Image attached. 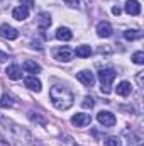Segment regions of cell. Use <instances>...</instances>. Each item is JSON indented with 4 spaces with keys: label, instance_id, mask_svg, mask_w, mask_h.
Instances as JSON below:
<instances>
[{
    "label": "cell",
    "instance_id": "obj_7",
    "mask_svg": "<svg viewBox=\"0 0 144 146\" xmlns=\"http://www.w3.org/2000/svg\"><path fill=\"white\" fill-rule=\"evenodd\" d=\"M76 78L85 85V87H92L95 83V75L90 72V70H81V72L76 73Z\"/></svg>",
    "mask_w": 144,
    "mask_h": 146
},
{
    "label": "cell",
    "instance_id": "obj_2",
    "mask_svg": "<svg viewBox=\"0 0 144 146\" xmlns=\"http://www.w3.org/2000/svg\"><path fill=\"white\" fill-rule=\"evenodd\" d=\"M49 99L58 110H68L75 104V95L68 87L54 85L49 88Z\"/></svg>",
    "mask_w": 144,
    "mask_h": 146
},
{
    "label": "cell",
    "instance_id": "obj_27",
    "mask_svg": "<svg viewBox=\"0 0 144 146\" xmlns=\"http://www.w3.org/2000/svg\"><path fill=\"white\" fill-rule=\"evenodd\" d=\"M9 60V56H7V53H3V51H0V63H3V61H7Z\"/></svg>",
    "mask_w": 144,
    "mask_h": 146
},
{
    "label": "cell",
    "instance_id": "obj_8",
    "mask_svg": "<svg viewBox=\"0 0 144 146\" xmlns=\"http://www.w3.org/2000/svg\"><path fill=\"white\" fill-rule=\"evenodd\" d=\"M90 122H92L90 114H83V112H80V114H76V115H73L71 117V124L73 126H76V127H85V126H88Z\"/></svg>",
    "mask_w": 144,
    "mask_h": 146
},
{
    "label": "cell",
    "instance_id": "obj_21",
    "mask_svg": "<svg viewBox=\"0 0 144 146\" xmlns=\"http://www.w3.org/2000/svg\"><path fill=\"white\" fill-rule=\"evenodd\" d=\"M141 36H143V33H141V31H136V29H127V31L124 33V37H126V39H129V41L139 39Z\"/></svg>",
    "mask_w": 144,
    "mask_h": 146
},
{
    "label": "cell",
    "instance_id": "obj_14",
    "mask_svg": "<svg viewBox=\"0 0 144 146\" xmlns=\"http://www.w3.org/2000/svg\"><path fill=\"white\" fill-rule=\"evenodd\" d=\"M7 76L10 78V80H20L22 78V70H20V66L19 65H10V66H7Z\"/></svg>",
    "mask_w": 144,
    "mask_h": 146
},
{
    "label": "cell",
    "instance_id": "obj_28",
    "mask_svg": "<svg viewBox=\"0 0 144 146\" xmlns=\"http://www.w3.org/2000/svg\"><path fill=\"white\" fill-rule=\"evenodd\" d=\"M0 146H12V145H10L9 141H5V139H3V138L0 136Z\"/></svg>",
    "mask_w": 144,
    "mask_h": 146
},
{
    "label": "cell",
    "instance_id": "obj_1",
    "mask_svg": "<svg viewBox=\"0 0 144 146\" xmlns=\"http://www.w3.org/2000/svg\"><path fill=\"white\" fill-rule=\"evenodd\" d=\"M0 124L7 129L9 136H10L14 141L20 143V145H36V143H34L36 139L32 138V134H31L24 126H20V124H17L15 121H12L10 117L0 114Z\"/></svg>",
    "mask_w": 144,
    "mask_h": 146
},
{
    "label": "cell",
    "instance_id": "obj_11",
    "mask_svg": "<svg viewBox=\"0 0 144 146\" xmlns=\"http://www.w3.org/2000/svg\"><path fill=\"white\" fill-rule=\"evenodd\" d=\"M12 17L15 19V21H26L27 17H29V9L27 7H24V5H17L14 10H12Z\"/></svg>",
    "mask_w": 144,
    "mask_h": 146
},
{
    "label": "cell",
    "instance_id": "obj_24",
    "mask_svg": "<svg viewBox=\"0 0 144 146\" xmlns=\"http://www.w3.org/2000/svg\"><path fill=\"white\" fill-rule=\"evenodd\" d=\"M81 106H83L85 109H92V107L95 106V100H93V97H88V95H87V97L83 99V102H81Z\"/></svg>",
    "mask_w": 144,
    "mask_h": 146
},
{
    "label": "cell",
    "instance_id": "obj_17",
    "mask_svg": "<svg viewBox=\"0 0 144 146\" xmlns=\"http://www.w3.org/2000/svg\"><path fill=\"white\" fill-rule=\"evenodd\" d=\"M15 106V99L12 97V95H9V94H3L2 97H0V107H3V109H9V107H14Z\"/></svg>",
    "mask_w": 144,
    "mask_h": 146
},
{
    "label": "cell",
    "instance_id": "obj_22",
    "mask_svg": "<svg viewBox=\"0 0 144 146\" xmlns=\"http://www.w3.org/2000/svg\"><path fill=\"white\" fill-rule=\"evenodd\" d=\"M104 143H105V146H122L120 138H117V136H108Z\"/></svg>",
    "mask_w": 144,
    "mask_h": 146
},
{
    "label": "cell",
    "instance_id": "obj_4",
    "mask_svg": "<svg viewBox=\"0 0 144 146\" xmlns=\"http://www.w3.org/2000/svg\"><path fill=\"white\" fill-rule=\"evenodd\" d=\"M53 54H54V58H56L58 61H61V63H68V61H71L73 56H75L73 49L66 48V46H61V48L54 49V51H53Z\"/></svg>",
    "mask_w": 144,
    "mask_h": 146
},
{
    "label": "cell",
    "instance_id": "obj_10",
    "mask_svg": "<svg viewBox=\"0 0 144 146\" xmlns=\"http://www.w3.org/2000/svg\"><path fill=\"white\" fill-rule=\"evenodd\" d=\"M97 34L98 37H110L112 36V26L107 21H102L97 24Z\"/></svg>",
    "mask_w": 144,
    "mask_h": 146
},
{
    "label": "cell",
    "instance_id": "obj_30",
    "mask_svg": "<svg viewBox=\"0 0 144 146\" xmlns=\"http://www.w3.org/2000/svg\"><path fill=\"white\" fill-rule=\"evenodd\" d=\"M137 83L143 85V72H139V75H137Z\"/></svg>",
    "mask_w": 144,
    "mask_h": 146
},
{
    "label": "cell",
    "instance_id": "obj_25",
    "mask_svg": "<svg viewBox=\"0 0 144 146\" xmlns=\"http://www.w3.org/2000/svg\"><path fill=\"white\" fill-rule=\"evenodd\" d=\"M65 2H66V5H70L71 9H78V7H80V2H78V0H65Z\"/></svg>",
    "mask_w": 144,
    "mask_h": 146
},
{
    "label": "cell",
    "instance_id": "obj_31",
    "mask_svg": "<svg viewBox=\"0 0 144 146\" xmlns=\"http://www.w3.org/2000/svg\"><path fill=\"white\" fill-rule=\"evenodd\" d=\"M3 7H5V0H0V10H2Z\"/></svg>",
    "mask_w": 144,
    "mask_h": 146
},
{
    "label": "cell",
    "instance_id": "obj_18",
    "mask_svg": "<svg viewBox=\"0 0 144 146\" xmlns=\"http://www.w3.org/2000/svg\"><path fill=\"white\" fill-rule=\"evenodd\" d=\"M22 68H24L27 73H39L41 72V66L37 65L36 61H32V60H26L24 65H22Z\"/></svg>",
    "mask_w": 144,
    "mask_h": 146
},
{
    "label": "cell",
    "instance_id": "obj_20",
    "mask_svg": "<svg viewBox=\"0 0 144 146\" xmlns=\"http://www.w3.org/2000/svg\"><path fill=\"white\" fill-rule=\"evenodd\" d=\"M129 94H131V83H129V82H120V83L117 85V95L127 97Z\"/></svg>",
    "mask_w": 144,
    "mask_h": 146
},
{
    "label": "cell",
    "instance_id": "obj_16",
    "mask_svg": "<svg viewBox=\"0 0 144 146\" xmlns=\"http://www.w3.org/2000/svg\"><path fill=\"white\" fill-rule=\"evenodd\" d=\"M73 33L68 29V27H58L56 29V39L59 41H71Z\"/></svg>",
    "mask_w": 144,
    "mask_h": 146
},
{
    "label": "cell",
    "instance_id": "obj_26",
    "mask_svg": "<svg viewBox=\"0 0 144 146\" xmlns=\"http://www.w3.org/2000/svg\"><path fill=\"white\" fill-rule=\"evenodd\" d=\"M20 5H24V7H27V9L31 10L32 5H34V2H32V0H20Z\"/></svg>",
    "mask_w": 144,
    "mask_h": 146
},
{
    "label": "cell",
    "instance_id": "obj_6",
    "mask_svg": "<svg viewBox=\"0 0 144 146\" xmlns=\"http://www.w3.org/2000/svg\"><path fill=\"white\" fill-rule=\"evenodd\" d=\"M0 36L5 37V39H9V41H14V39L19 37V31H17L15 27L9 26V24H2V26H0Z\"/></svg>",
    "mask_w": 144,
    "mask_h": 146
},
{
    "label": "cell",
    "instance_id": "obj_3",
    "mask_svg": "<svg viewBox=\"0 0 144 146\" xmlns=\"http://www.w3.org/2000/svg\"><path fill=\"white\" fill-rule=\"evenodd\" d=\"M98 78H100V90H102V94H110V90H112V83H114V80H115V72L112 70V68H104V70H100L98 72Z\"/></svg>",
    "mask_w": 144,
    "mask_h": 146
},
{
    "label": "cell",
    "instance_id": "obj_12",
    "mask_svg": "<svg viewBox=\"0 0 144 146\" xmlns=\"http://www.w3.org/2000/svg\"><path fill=\"white\" fill-rule=\"evenodd\" d=\"M51 15L48 14V12H41L39 15H37V27L41 29V31H46V29H49V26H51Z\"/></svg>",
    "mask_w": 144,
    "mask_h": 146
},
{
    "label": "cell",
    "instance_id": "obj_29",
    "mask_svg": "<svg viewBox=\"0 0 144 146\" xmlns=\"http://www.w3.org/2000/svg\"><path fill=\"white\" fill-rule=\"evenodd\" d=\"M112 14H114V15H119V14H120V9H119V7H114V9H112Z\"/></svg>",
    "mask_w": 144,
    "mask_h": 146
},
{
    "label": "cell",
    "instance_id": "obj_15",
    "mask_svg": "<svg viewBox=\"0 0 144 146\" xmlns=\"http://www.w3.org/2000/svg\"><path fill=\"white\" fill-rule=\"evenodd\" d=\"M24 83H26V87H27L29 90L41 92V80H39V78H36L34 75H32V76H27V78L24 80Z\"/></svg>",
    "mask_w": 144,
    "mask_h": 146
},
{
    "label": "cell",
    "instance_id": "obj_9",
    "mask_svg": "<svg viewBox=\"0 0 144 146\" xmlns=\"http://www.w3.org/2000/svg\"><path fill=\"white\" fill-rule=\"evenodd\" d=\"M27 117H29V121L34 122L36 126H41V127H46V126H48V119H46L42 114L36 112V110H29V112H27Z\"/></svg>",
    "mask_w": 144,
    "mask_h": 146
},
{
    "label": "cell",
    "instance_id": "obj_5",
    "mask_svg": "<svg viewBox=\"0 0 144 146\" xmlns=\"http://www.w3.org/2000/svg\"><path fill=\"white\" fill-rule=\"evenodd\" d=\"M97 119H98V122H100L104 127H112V126H115V122H117L115 115H114L112 112H108V110H100V112L97 114Z\"/></svg>",
    "mask_w": 144,
    "mask_h": 146
},
{
    "label": "cell",
    "instance_id": "obj_19",
    "mask_svg": "<svg viewBox=\"0 0 144 146\" xmlns=\"http://www.w3.org/2000/svg\"><path fill=\"white\" fill-rule=\"evenodd\" d=\"M73 53H75L76 56H80V58H88V56L92 54V48L87 46V44H81V46H78Z\"/></svg>",
    "mask_w": 144,
    "mask_h": 146
},
{
    "label": "cell",
    "instance_id": "obj_23",
    "mask_svg": "<svg viewBox=\"0 0 144 146\" xmlns=\"http://www.w3.org/2000/svg\"><path fill=\"white\" fill-rule=\"evenodd\" d=\"M132 61H134L136 65H143L144 63V53L143 51H136V53L132 54Z\"/></svg>",
    "mask_w": 144,
    "mask_h": 146
},
{
    "label": "cell",
    "instance_id": "obj_13",
    "mask_svg": "<svg viewBox=\"0 0 144 146\" xmlns=\"http://www.w3.org/2000/svg\"><path fill=\"white\" fill-rule=\"evenodd\" d=\"M126 12L129 15H139L141 14V3L137 0H127L126 2Z\"/></svg>",
    "mask_w": 144,
    "mask_h": 146
}]
</instances>
